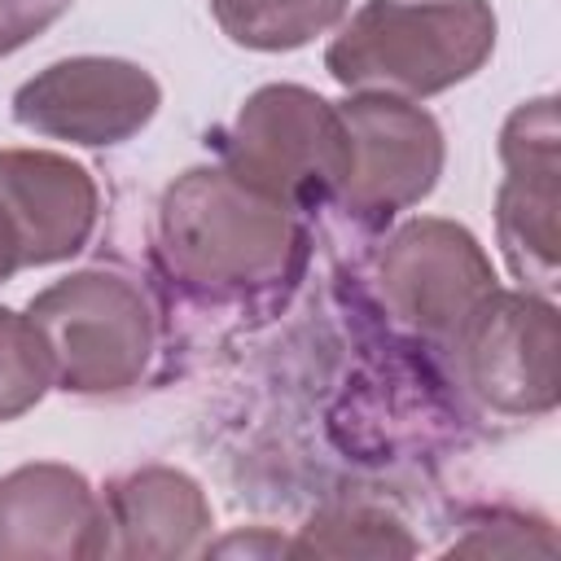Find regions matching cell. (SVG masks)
Wrapping results in <instances>:
<instances>
[{
    "instance_id": "6da1fadb",
    "label": "cell",
    "mask_w": 561,
    "mask_h": 561,
    "mask_svg": "<svg viewBox=\"0 0 561 561\" xmlns=\"http://www.w3.org/2000/svg\"><path fill=\"white\" fill-rule=\"evenodd\" d=\"M158 254L188 294L241 302L298 280L307 232L228 167H188L158 202Z\"/></svg>"
},
{
    "instance_id": "7a4b0ae2",
    "label": "cell",
    "mask_w": 561,
    "mask_h": 561,
    "mask_svg": "<svg viewBox=\"0 0 561 561\" xmlns=\"http://www.w3.org/2000/svg\"><path fill=\"white\" fill-rule=\"evenodd\" d=\"M491 53V0H364L329 39L324 70L346 92L425 101L473 79Z\"/></svg>"
},
{
    "instance_id": "3957f363",
    "label": "cell",
    "mask_w": 561,
    "mask_h": 561,
    "mask_svg": "<svg viewBox=\"0 0 561 561\" xmlns=\"http://www.w3.org/2000/svg\"><path fill=\"white\" fill-rule=\"evenodd\" d=\"M215 149L219 167L289 210L333 202L351 167L337 101H324L302 83H263L250 92L232 123L215 131Z\"/></svg>"
},
{
    "instance_id": "277c9868",
    "label": "cell",
    "mask_w": 561,
    "mask_h": 561,
    "mask_svg": "<svg viewBox=\"0 0 561 561\" xmlns=\"http://www.w3.org/2000/svg\"><path fill=\"white\" fill-rule=\"evenodd\" d=\"M26 316L48 346L53 386L66 394H123L153 359V307L145 289L118 272H70L39 289Z\"/></svg>"
},
{
    "instance_id": "5b68a950",
    "label": "cell",
    "mask_w": 561,
    "mask_h": 561,
    "mask_svg": "<svg viewBox=\"0 0 561 561\" xmlns=\"http://www.w3.org/2000/svg\"><path fill=\"white\" fill-rule=\"evenodd\" d=\"M337 114L346 123L351 167L333 202L355 224L381 228L438 188L447 140L430 110L403 96L351 92L337 101Z\"/></svg>"
},
{
    "instance_id": "8992f818",
    "label": "cell",
    "mask_w": 561,
    "mask_h": 561,
    "mask_svg": "<svg viewBox=\"0 0 561 561\" xmlns=\"http://www.w3.org/2000/svg\"><path fill=\"white\" fill-rule=\"evenodd\" d=\"M504 180L495 188V237L522 289L552 298L561 263V123L557 96L522 101L500 127Z\"/></svg>"
},
{
    "instance_id": "52a82bcc",
    "label": "cell",
    "mask_w": 561,
    "mask_h": 561,
    "mask_svg": "<svg viewBox=\"0 0 561 561\" xmlns=\"http://www.w3.org/2000/svg\"><path fill=\"white\" fill-rule=\"evenodd\" d=\"M465 386L504 416H543L561 394L557 307L530 289H495L451 337Z\"/></svg>"
},
{
    "instance_id": "ba28073f",
    "label": "cell",
    "mask_w": 561,
    "mask_h": 561,
    "mask_svg": "<svg viewBox=\"0 0 561 561\" xmlns=\"http://www.w3.org/2000/svg\"><path fill=\"white\" fill-rule=\"evenodd\" d=\"M377 285L386 307L425 337H456L460 324L500 289L482 241L438 215L399 224L377 254Z\"/></svg>"
},
{
    "instance_id": "9c48e42d",
    "label": "cell",
    "mask_w": 561,
    "mask_h": 561,
    "mask_svg": "<svg viewBox=\"0 0 561 561\" xmlns=\"http://www.w3.org/2000/svg\"><path fill=\"white\" fill-rule=\"evenodd\" d=\"M162 105L158 79L127 57H61L13 92V123L66 145L110 149L149 127Z\"/></svg>"
},
{
    "instance_id": "30bf717a",
    "label": "cell",
    "mask_w": 561,
    "mask_h": 561,
    "mask_svg": "<svg viewBox=\"0 0 561 561\" xmlns=\"http://www.w3.org/2000/svg\"><path fill=\"white\" fill-rule=\"evenodd\" d=\"M0 210L22 241L26 267H48L88 245L101 193L92 171L66 153L0 149Z\"/></svg>"
},
{
    "instance_id": "8fae6325",
    "label": "cell",
    "mask_w": 561,
    "mask_h": 561,
    "mask_svg": "<svg viewBox=\"0 0 561 561\" xmlns=\"http://www.w3.org/2000/svg\"><path fill=\"white\" fill-rule=\"evenodd\" d=\"M105 504L92 482L57 460H31L0 478V552L83 561L105 557Z\"/></svg>"
},
{
    "instance_id": "7c38bea8",
    "label": "cell",
    "mask_w": 561,
    "mask_h": 561,
    "mask_svg": "<svg viewBox=\"0 0 561 561\" xmlns=\"http://www.w3.org/2000/svg\"><path fill=\"white\" fill-rule=\"evenodd\" d=\"M105 557L127 561H175L206 548L215 526L202 482L171 465H145L118 473L105 486Z\"/></svg>"
},
{
    "instance_id": "4fadbf2b",
    "label": "cell",
    "mask_w": 561,
    "mask_h": 561,
    "mask_svg": "<svg viewBox=\"0 0 561 561\" xmlns=\"http://www.w3.org/2000/svg\"><path fill=\"white\" fill-rule=\"evenodd\" d=\"M351 0H210L219 31L254 53H289L333 31Z\"/></svg>"
},
{
    "instance_id": "5bb4252c",
    "label": "cell",
    "mask_w": 561,
    "mask_h": 561,
    "mask_svg": "<svg viewBox=\"0 0 561 561\" xmlns=\"http://www.w3.org/2000/svg\"><path fill=\"white\" fill-rule=\"evenodd\" d=\"M294 557H412L416 539L399 526V517L368 504H329L320 508L298 539Z\"/></svg>"
},
{
    "instance_id": "9a60e30c",
    "label": "cell",
    "mask_w": 561,
    "mask_h": 561,
    "mask_svg": "<svg viewBox=\"0 0 561 561\" xmlns=\"http://www.w3.org/2000/svg\"><path fill=\"white\" fill-rule=\"evenodd\" d=\"M53 386L48 346L31 316L0 307V425L26 416Z\"/></svg>"
},
{
    "instance_id": "2e32d148",
    "label": "cell",
    "mask_w": 561,
    "mask_h": 561,
    "mask_svg": "<svg viewBox=\"0 0 561 561\" xmlns=\"http://www.w3.org/2000/svg\"><path fill=\"white\" fill-rule=\"evenodd\" d=\"M75 0H0V57L26 48L53 22L70 13Z\"/></svg>"
},
{
    "instance_id": "e0dca14e",
    "label": "cell",
    "mask_w": 561,
    "mask_h": 561,
    "mask_svg": "<svg viewBox=\"0 0 561 561\" xmlns=\"http://www.w3.org/2000/svg\"><path fill=\"white\" fill-rule=\"evenodd\" d=\"M202 552L206 557L210 552L215 557H232V552H245V557H280V552H289V543L280 535H272V530H250V535H224L219 543H206Z\"/></svg>"
},
{
    "instance_id": "ac0fdd59",
    "label": "cell",
    "mask_w": 561,
    "mask_h": 561,
    "mask_svg": "<svg viewBox=\"0 0 561 561\" xmlns=\"http://www.w3.org/2000/svg\"><path fill=\"white\" fill-rule=\"evenodd\" d=\"M22 267H26V259H22V241H18L13 224H9L4 210H0V285L13 280Z\"/></svg>"
}]
</instances>
